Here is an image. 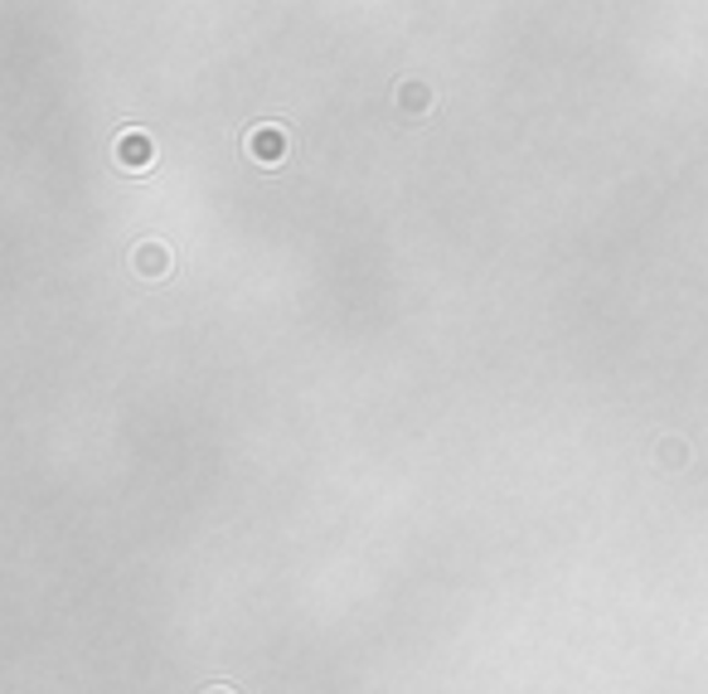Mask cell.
Returning a JSON list of instances; mask_svg holds the SVG:
<instances>
[{
  "instance_id": "obj_1",
  "label": "cell",
  "mask_w": 708,
  "mask_h": 694,
  "mask_svg": "<svg viewBox=\"0 0 708 694\" xmlns=\"http://www.w3.org/2000/svg\"><path fill=\"white\" fill-rule=\"evenodd\" d=\"M248 155L257 165H282L287 161V131L282 127H253L248 131Z\"/></svg>"
},
{
  "instance_id": "obj_2",
  "label": "cell",
  "mask_w": 708,
  "mask_h": 694,
  "mask_svg": "<svg viewBox=\"0 0 708 694\" xmlns=\"http://www.w3.org/2000/svg\"><path fill=\"white\" fill-rule=\"evenodd\" d=\"M117 161H121V165H131V171H146V165L155 161V147L141 137V131H127V137L117 141Z\"/></svg>"
},
{
  "instance_id": "obj_3",
  "label": "cell",
  "mask_w": 708,
  "mask_h": 694,
  "mask_svg": "<svg viewBox=\"0 0 708 694\" xmlns=\"http://www.w3.org/2000/svg\"><path fill=\"white\" fill-rule=\"evenodd\" d=\"M137 257H141V273L146 277H161L165 273V248H141Z\"/></svg>"
}]
</instances>
